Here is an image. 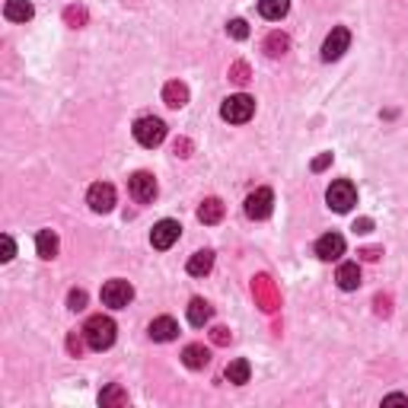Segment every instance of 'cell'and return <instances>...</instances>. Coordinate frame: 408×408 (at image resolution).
Masks as SVG:
<instances>
[{
  "label": "cell",
  "instance_id": "18",
  "mask_svg": "<svg viewBox=\"0 0 408 408\" xmlns=\"http://www.w3.org/2000/svg\"><path fill=\"white\" fill-rule=\"evenodd\" d=\"M163 103H166L169 109H182V105L188 103V86L179 84V80H169V84L163 86Z\"/></svg>",
  "mask_w": 408,
  "mask_h": 408
},
{
  "label": "cell",
  "instance_id": "4",
  "mask_svg": "<svg viewBox=\"0 0 408 408\" xmlns=\"http://www.w3.org/2000/svg\"><path fill=\"white\" fill-rule=\"evenodd\" d=\"M325 201H329V208L338 211V214H348V211L357 204V188L351 185L348 179H338L329 185V192H325Z\"/></svg>",
  "mask_w": 408,
  "mask_h": 408
},
{
  "label": "cell",
  "instance_id": "1",
  "mask_svg": "<svg viewBox=\"0 0 408 408\" xmlns=\"http://www.w3.org/2000/svg\"><path fill=\"white\" fill-rule=\"evenodd\" d=\"M84 338L93 351H105L115 345V322L109 316H90L84 325Z\"/></svg>",
  "mask_w": 408,
  "mask_h": 408
},
{
  "label": "cell",
  "instance_id": "38",
  "mask_svg": "<svg viewBox=\"0 0 408 408\" xmlns=\"http://www.w3.org/2000/svg\"><path fill=\"white\" fill-rule=\"evenodd\" d=\"M374 303H376V312H380V316H389V297H376Z\"/></svg>",
  "mask_w": 408,
  "mask_h": 408
},
{
  "label": "cell",
  "instance_id": "29",
  "mask_svg": "<svg viewBox=\"0 0 408 408\" xmlns=\"http://www.w3.org/2000/svg\"><path fill=\"white\" fill-rule=\"evenodd\" d=\"M67 306H70L74 312L86 310V291H70V294H67Z\"/></svg>",
  "mask_w": 408,
  "mask_h": 408
},
{
  "label": "cell",
  "instance_id": "35",
  "mask_svg": "<svg viewBox=\"0 0 408 408\" xmlns=\"http://www.w3.org/2000/svg\"><path fill=\"white\" fill-rule=\"evenodd\" d=\"M370 230H374V221H370V217H360V221L354 223V233H370Z\"/></svg>",
  "mask_w": 408,
  "mask_h": 408
},
{
  "label": "cell",
  "instance_id": "9",
  "mask_svg": "<svg viewBox=\"0 0 408 408\" xmlns=\"http://www.w3.org/2000/svg\"><path fill=\"white\" fill-rule=\"evenodd\" d=\"M86 204H90L96 214H109V211L115 208V185H109V182H96V185H90V192H86Z\"/></svg>",
  "mask_w": 408,
  "mask_h": 408
},
{
  "label": "cell",
  "instance_id": "13",
  "mask_svg": "<svg viewBox=\"0 0 408 408\" xmlns=\"http://www.w3.org/2000/svg\"><path fill=\"white\" fill-rule=\"evenodd\" d=\"M179 335V322L173 316H159L150 322V338L153 341H173Z\"/></svg>",
  "mask_w": 408,
  "mask_h": 408
},
{
  "label": "cell",
  "instance_id": "26",
  "mask_svg": "<svg viewBox=\"0 0 408 408\" xmlns=\"http://www.w3.org/2000/svg\"><path fill=\"white\" fill-rule=\"evenodd\" d=\"M86 20H90V16H86L84 7H67V10H64V22H67V26H74V29L86 26Z\"/></svg>",
  "mask_w": 408,
  "mask_h": 408
},
{
  "label": "cell",
  "instance_id": "25",
  "mask_svg": "<svg viewBox=\"0 0 408 408\" xmlns=\"http://www.w3.org/2000/svg\"><path fill=\"white\" fill-rule=\"evenodd\" d=\"M287 48H291V39H287L284 32H271L268 39H265V55L268 58H284Z\"/></svg>",
  "mask_w": 408,
  "mask_h": 408
},
{
  "label": "cell",
  "instance_id": "2",
  "mask_svg": "<svg viewBox=\"0 0 408 408\" xmlns=\"http://www.w3.org/2000/svg\"><path fill=\"white\" fill-rule=\"evenodd\" d=\"M221 115H223V121H230V125H246V121L256 115V99L246 96V93H236V96L223 99Z\"/></svg>",
  "mask_w": 408,
  "mask_h": 408
},
{
  "label": "cell",
  "instance_id": "32",
  "mask_svg": "<svg viewBox=\"0 0 408 408\" xmlns=\"http://www.w3.org/2000/svg\"><path fill=\"white\" fill-rule=\"evenodd\" d=\"M84 341H80V335H67V351L74 354V357H80V351H84Z\"/></svg>",
  "mask_w": 408,
  "mask_h": 408
},
{
  "label": "cell",
  "instance_id": "37",
  "mask_svg": "<svg viewBox=\"0 0 408 408\" xmlns=\"http://www.w3.org/2000/svg\"><path fill=\"white\" fill-rule=\"evenodd\" d=\"M383 405H408V395H386V399H383Z\"/></svg>",
  "mask_w": 408,
  "mask_h": 408
},
{
  "label": "cell",
  "instance_id": "33",
  "mask_svg": "<svg viewBox=\"0 0 408 408\" xmlns=\"http://www.w3.org/2000/svg\"><path fill=\"white\" fill-rule=\"evenodd\" d=\"M211 338H214V345H230V329H223V325H217L214 332H211Z\"/></svg>",
  "mask_w": 408,
  "mask_h": 408
},
{
  "label": "cell",
  "instance_id": "7",
  "mask_svg": "<svg viewBox=\"0 0 408 408\" xmlns=\"http://www.w3.org/2000/svg\"><path fill=\"white\" fill-rule=\"evenodd\" d=\"M271 211H275V192L271 188H256L246 198V217L249 221H265V217H271Z\"/></svg>",
  "mask_w": 408,
  "mask_h": 408
},
{
  "label": "cell",
  "instance_id": "6",
  "mask_svg": "<svg viewBox=\"0 0 408 408\" xmlns=\"http://www.w3.org/2000/svg\"><path fill=\"white\" fill-rule=\"evenodd\" d=\"M252 297H256V303L262 306L265 312H275L277 306H281V294H277L275 281H271L268 275H258L256 281H252Z\"/></svg>",
  "mask_w": 408,
  "mask_h": 408
},
{
  "label": "cell",
  "instance_id": "24",
  "mask_svg": "<svg viewBox=\"0 0 408 408\" xmlns=\"http://www.w3.org/2000/svg\"><path fill=\"white\" fill-rule=\"evenodd\" d=\"M99 405L103 408H115V405H128V393L118 383H109V386L99 393Z\"/></svg>",
  "mask_w": 408,
  "mask_h": 408
},
{
  "label": "cell",
  "instance_id": "5",
  "mask_svg": "<svg viewBox=\"0 0 408 408\" xmlns=\"http://www.w3.org/2000/svg\"><path fill=\"white\" fill-rule=\"evenodd\" d=\"M131 300H134V287L128 281L115 277V281H105L103 284V303L109 306V310H125Z\"/></svg>",
  "mask_w": 408,
  "mask_h": 408
},
{
  "label": "cell",
  "instance_id": "10",
  "mask_svg": "<svg viewBox=\"0 0 408 408\" xmlns=\"http://www.w3.org/2000/svg\"><path fill=\"white\" fill-rule=\"evenodd\" d=\"M128 192H131V198L138 201V204H150V201L157 198V179H153L150 173H134L131 179H128Z\"/></svg>",
  "mask_w": 408,
  "mask_h": 408
},
{
  "label": "cell",
  "instance_id": "17",
  "mask_svg": "<svg viewBox=\"0 0 408 408\" xmlns=\"http://www.w3.org/2000/svg\"><path fill=\"white\" fill-rule=\"evenodd\" d=\"M4 16L10 22H29L35 16V7L29 0H7V7H4Z\"/></svg>",
  "mask_w": 408,
  "mask_h": 408
},
{
  "label": "cell",
  "instance_id": "36",
  "mask_svg": "<svg viewBox=\"0 0 408 408\" xmlns=\"http://www.w3.org/2000/svg\"><path fill=\"white\" fill-rule=\"evenodd\" d=\"M380 256H383V249H376V246H370V249H360V258H367V262H376Z\"/></svg>",
  "mask_w": 408,
  "mask_h": 408
},
{
  "label": "cell",
  "instance_id": "11",
  "mask_svg": "<svg viewBox=\"0 0 408 408\" xmlns=\"http://www.w3.org/2000/svg\"><path fill=\"white\" fill-rule=\"evenodd\" d=\"M179 233H182L179 221H169V217H166V221H159L157 227L150 230V246L163 252V249H169V246H173V242L179 239Z\"/></svg>",
  "mask_w": 408,
  "mask_h": 408
},
{
  "label": "cell",
  "instance_id": "19",
  "mask_svg": "<svg viewBox=\"0 0 408 408\" xmlns=\"http://www.w3.org/2000/svg\"><path fill=\"white\" fill-rule=\"evenodd\" d=\"M335 281H338L341 291H357V287H360V268H357V262L338 265V275H335Z\"/></svg>",
  "mask_w": 408,
  "mask_h": 408
},
{
  "label": "cell",
  "instance_id": "27",
  "mask_svg": "<svg viewBox=\"0 0 408 408\" xmlns=\"http://www.w3.org/2000/svg\"><path fill=\"white\" fill-rule=\"evenodd\" d=\"M230 80H233V84H239V86L249 84V64H246V61H236L233 67H230Z\"/></svg>",
  "mask_w": 408,
  "mask_h": 408
},
{
  "label": "cell",
  "instance_id": "23",
  "mask_svg": "<svg viewBox=\"0 0 408 408\" xmlns=\"http://www.w3.org/2000/svg\"><path fill=\"white\" fill-rule=\"evenodd\" d=\"M287 10H291V0H258V13H262L265 20H271V22L284 20Z\"/></svg>",
  "mask_w": 408,
  "mask_h": 408
},
{
  "label": "cell",
  "instance_id": "14",
  "mask_svg": "<svg viewBox=\"0 0 408 408\" xmlns=\"http://www.w3.org/2000/svg\"><path fill=\"white\" fill-rule=\"evenodd\" d=\"M58 233L55 230H39V236H35V252H39V258H45V262H51V258L58 256Z\"/></svg>",
  "mask_w": 408,
  "mask_h": 408
},
{
  "label": "cell",
  "instance_id": "30",
  "mask_svg": "<svg viewBox=\"0 0 408 408\" xmlns=\"http://www.w3.org/2000/svg\"><path fill=\"white\" fill-rule=\"evenodd\" d=\"M0 249H4L0 262H10V258L16 256V242H13V236H0Z\"/></svg>",
  "mask_w": 408,
  "mask_h": 408
},
{
  "label": "cell",
  "instance_id": "22",
  "mask_svg": "<svg viewBox=\"0 0 408 408\" xmlns=\"http://www.w3.org/2000/svg\"><path fill=\"white\" fill-rule=\"evenodd\" d=\"M227 380L233 383V386H242V383H249V376H252V367H249V360H242V357H236V360H230L227 364Z\"/></svg>",
  "mask_w": 408,
  "mask_h": 408
},
{
  "label": "cell",
  "instance_id": "28",
  "mask_svg": "<svg viewBox=\"0 0 408 408\" xmlns=\"http://www.w3.org/2000/svg\"><path fill=\"white\" fill-rule=\"evenodd\" d=\"M227 32L233 35L236 42H242V39H249V22H246V20H230Z\"/></svg>",
  "mask_w": 408,
  "mask_h": 408
},
{
  "label": "cell",
  "instance_id": "20",
  "mask_svg": "<svg viewBox=\"0 0 408 408\" xmlns=\"http://www.w3.org/2000/svg\"><path fill=\"white\" fill-rule=\"evenodd\" d=\"M211 316H214V310H211V303H208V300L195 297L192 303H188V322H192L195 329H201V325H208V322H211Z\"/></svg>",
  "mask_w": 408,
  "mask_h": 408
},
{
  "label": "cell",
  "instance_id": "8",
  "mask_svg": "<svg viewBox=\"0 0 408 408\" xmlns=\"http://www.w3.org/2000/svg\"><path fill=\"white\" fill-rule=\"evenodd\" d=\"M348 45H351V32H348L345 26H335L322 42V61H338L348 51Z\"/></svg>",
  "mask_w": 408,
  "mask_h": 408
},
{
  "label": "cell",
  "instance_id": "3",
  "mask_svg": "<svg viewBox=\"0 0 408 408\" xmlns=\"http://www.w3.org/2000/svg\"><path fill=\"white\" fill-rule=\"evenodd\" d=\"M134 140H138L140 147H159L166 140V125L153 115L138 118V121H134Z\"/></svg>",
  "mask_w": 408,
  "mask_h": 408
},
{
  "label": "cell",
  "instance_id": "34",
  "mask_svg": "<svg viewBox=\"0 0 408 408\" xmlns=\"http://www.w3.org/2000/svg\"><path fill=\"white\" fill-rule=\"evenodd\" d=\"M329 163H332V153H322V157H316V159H312V173H322Z\"/></svg>",
  "mask_w": 408,
  "mask_h": 408
},
{
  "label": "cell",
  "instance_id": "16",
  "mask_svg": "<svg viewBox=\"0 0 408 408\" xmlns=\"http://www.w3.org/2000/svg\"><path fill=\"white\" fill-rule=\"evenodd\" d=\"M188 275L192 277H204V275H211V268H214V252L211 249H201V252H195L192 258H188Z\"/></svg>",
  "mask_w": 408,
  "mask_h": 408
},
{
  "label": "cell",
  "instance_id": "31",
  "mask_svg": "<svg viewBox=\"0 0 408 408\" xmlns=\"http://www.w3.org/2000/svg\"><path fill=\"white\" fill-rule=\"evenodd\" d=\"M173 153H176V157H192V140H188V138H179V140L173 144Z\"/></svg>",
  "mask_w": 408,
  "mask_h": 408
},
{
  "label": "cell",
  "instance_id": "15",
  "mask_svg": "<svg viewBox=\"0 0 408 408\" xmlns=\"http://www.w3.org/2000/svg\"><path fill=\"white\" fill-rule=\"evenodd\" d=\"M182 364H185L188 370H204V367L211 364V351L204 345H188L185 351H182Z\"/></svg>",
  "mask_w": 408,
  "mask_h": 408
},
{
  "label": "cell",
  "instance_id": "12",
  "mask_svg": "<svg viewBox=\"0 0 408 408\" xmlns=\"http://www.w3.org/2000/svg\"><path fill=\"white\" fill-rule=\"evenodd\" d=\"M316 256L322 262H335V258L345 256V236L341 233H325L316 239Z\"/></svg>",
  "mask_w": 408,
  "mask_h": 408
},
{
  "label": "cell",
  "instance_id": "21",
  "mask_svg": "<svg viewBox=\"0 0 408 408\" xmlns=\"http://www.w3.org/2000/svg\"><path fill=\"white\" fill-rule=\"evenodd\" d=\"M198 221L201 223H221L223 221V201L221 198H204L198 208Z\"/></svg>",
  "mask_w": 408,
  "mask_h": 408
}]
</instances>
